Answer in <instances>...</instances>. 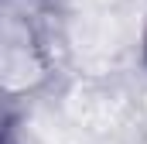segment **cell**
<instances>
[{
	"mask_svg": "<svg viewBox=\"0 0 147 144\" xmlns=\"http://www.w3.org/2000/svg\"><path fill=\"white\" fill-rule=\"evenodd\" d=\"M144 58H147V45H144Z\"/></svg>",
	"mask_w": 147,
	"mask_h": 144,
	"instance_id": "1",
	"label": "cell"
}]
</instances>
